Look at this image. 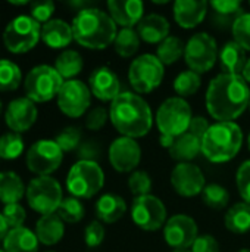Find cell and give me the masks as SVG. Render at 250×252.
Segmentation results:
<instances>
[{
	"mask_svg": "<svg viewBox=\"0 0 250 252\" xmlns=\"http://www.w3.org/2000/svg\"><path fill=\"white\" fill-rule=\"evenodd\" d=\"M53 12H55V3L52 0H40L31 3V18H34L38 24L49 22Z\"/></svg>",
	"mask_w": 250,
	"mask_h": 252,
	"instance_id": "44",
	"label": "cell"
},
{
	"mask_svg": "<svg viewBox=\"0 0 250 252\" xmlns=\"http://www.w3.org/2000/svg\"><path fill=\"white\" fill-rule=\"evenodd\" d=\"M1 109H3V103H1V99H0V114H1Z\"/></svg>",
	"mask_w": 250,
	"mask_h": 252,
	"instance_id": "56",
	"label": "cell"
},
{
	"mask_svg": "<svg viewBox=\"0 0 250 252\" xmlns=\"http://www.w3.org/2000/svg\"><path fill=\"white\" fill-rule=\"evenodd\" d=\"M131 219L139 229L155 232L167 224V208L158 196H137L131 205Z\"/></svg>",
	"mask_w": 250,
	"mask_h": 252,
	"instance_id": "13",
	"label": "cell"
},
{
	"mask_svg": "<svg viewBox=\"0 0 250 252\" xmlns=\"http://www.w3.org/2000/svg\"><path fill=\"white\" fill-rule=\"evenodd\" d=\"M236 185L240 196L245 199L246 204H250V159L245 161L239 167L236 174Z\"/></svg>",
	"mask_w": 250,
	"mask_h": 252,
	"instance_id": "42",
	"label": "cell"
},
{
	"mask_svg": "<svg viewBox=\"0 0 250 252\" xmlns=\"http://www.w3.org/2000/svg\"><path fill=\"white\" fill-rule=\"evenodd\" d=\"M106 120H108V111L103 106H97L88 112L85 118V127L91 131H97L103 128V126L106 124Z\"/></svg>",
	"mask_w": 250,
	"mask_h": 252,
	"instance_id": "47",
	"label": "cell"
},
{
	"mask_svg": "<svg viewBox=\"0 0 250 252\" xmlns=\"http://www.w3.org/2000/svg\"><path fill=\"white\" fill-rule=\"evenodd\" d=\"M242 143L243 131L234 121L217 123L202 139V154L211 162H228L239 154Z\"/></svg>",
	"mask_w": 250,
	"mask_h": 252,
	"instance_id": "4",
	"label": "cell"
},
{
	"mask_svg": "<svg viewBox=\"0 0 250 252\" xmlns=\"http://www.w3.org/2000/svg\"><path fill=\"white\" fill-rule=\"evenodd\" d=\"M140 35L133 28H122L113 41L115 52L122 58H131L140 47Z\"/></svg>",
	"mask_w": 250,
	"mask_h": 252,
	"instance_id": "32",
	"label": "cell"
},
{
	"mask_svg": "<svg viewBox=\"0 0 250 252\" xmlns=\"http://www.w3.org/2000/svg\"><path fill=\"white\" fill-rule=\"evenodd\" d=\"M196 221L184 214L171 217L164 226V239L174 250H187L197 239Z\"/></svg>",
	"mask_w": 250,
	"mask_h": 252,
	"instance_id": "15",
	"label": "cell"
},
{
	"mask_svg": "<svg viewBox=\"0 0 250 252\" xmlns=\"http://www.w3.org/2000/svg\"><path fill=\"white\" fill-rule=\"evenodd\" d=\"M239 252H250V250H242V251H239Z\"/></svg>",
	"mask_w": 250,
	"mask_h": 252,
	"instance_id": "58",
	"label": "cell"
},
{
	"mask_svg": "<svg viewBox=\"0 0 250 252\" xmlns=\"http://www.w3.org/2000/svg\"><path fill=\"white\" fill-rule=\"evenodd\" d=\"M85 208L78 198L69 196L65 198L57 210V216L63 220V223H78L84 219Z\"/></svg>",
	"mask_w": 250,
	"mask_h": 252,
	"instance_id": "37",
	"label": "cell"
},
{
	"mask_svg": "<svg viewBox=\"0 0 250 252\" xmlns=\"http://www.w3.org/2000/svg\"><path fill=\"white\" fill-rule=\"evenodd\" d=\"M84 241L88 248H97L105 241V227L100 221H91L84 230Z\"/></svg>",
	"mask_w": 250,
	"mask_h": 252,
	"instance_id": "45",
	"label": "cell"
},
{
	"mask_svg": "<svg viewBox=\"0 0 250 252\" xmlns=\"http://www.w3.org/2000/svg\"><path fill=\"white\" fill-rule=\"evenodd\" d=\"M137 32L140 35V38L146 43L155 44V43H162L165 38H168L169 35V22L167 18H164L162 15H147L144 16L139 25H137Z\"/></svg>",
	"mask_w": 250,
	"mask_h": 252,
	"instance_id": "23",
	"label": "cell"
},
{
	"mask_svg": "<svg viewBox=\"0 0 250 252\" xmlns=\"http://www.w3.org/2000/svg\"><path fill=\"white\" fill-rule=\"evenodd\" d=\"M242 75H243V78L248 81V84L250 83V58L248 59V62H246V66H245V69H243V72H242Z\"/></svg>",
	"mask_w": 250,
	"mask_h": 252,
	"instance_id": "53",
	"label": "cell"
},
{
	"mask_svg": "<svg viewBox=\"0 0 250 252\" xmlns=\"http://www.w3.org/2000/svg\"><path fill=\"white\" fill-rule=\"evenodd\" d=\"M84 62L81 55L77 50H63L55 62V68L56 71L60 74V77L66 81L68 80H74L75 75H78L83 71Z\"/></svg>",
	"mask_w": 250,
	"mask_h": 252,
	"instance_id": "31",
	"label": "cell"
},
{
	"mask_svg": "<svg viewBox=\"0 0 250 252\" xmlns=\"http://www.w3.org/2000/svg\"><path fill=\"white\" fill-rule=\"evenodd\" d=\"M211 6L217 10L220 15H242V3L239 0H217L212 1Z\"/></svg>",
	"mask_w": 250,
	"mask_h": 252,
	"instance_id": "48",
	"label": "cell"
},
{
	"mask_svg": "<svg viewBox=\"0 0 250 252\" xmlns=\"http://www.w3.org/2000/svg\"><path fill=\"white\" fill-rule=\"evenodd\" d=\"M248 146H249V151H250V134H249V139H248Z\"/></svg>",
	"mask_w": 250,
	"mask_h": 252,
	"instance_id": "57",
	"label": "cell"
},
{
	"mask_svg": "<svg viewBox=\"0 0 250 252\" xmlns=\"http://www.w3.org/2000/svg\"><path fill=\"white\" fill-rule=\"evenodd\" d=\"M250 102V87L243 75L220 74L206 90V108L218 123H233Z\"/></svg>",
	"mask_w": 250,
	"mask_h": 252,
	"instance_id": "1",
	"label": "cell"
},
{
	"mask_svg": "<svg viewBox=\"0 0 250 252\" xmlns=\"http://www.w3.org/2000/svg\"><path fill=\"white\" fill-rule=\"evenodd\" d=\"M0 252H4V251H1V250H0Z\"/></svg>",
	"mask_w": 250,
	"mask_h": 252,
	"instance_id": "61",
	"label": "cell"
},
{
	"mask_svg": "<svg viewBox=\"0 0 250 252\" xmlns=\"http://www.w3.org/2000/svg\"><path fill=\"white\" fill-rule=\"evenodd\" d=\"M184 50H186V46L183 44V41L178 37L169 35L159 44L156 56L164 65H172L181 56H184Z\"/></svg>",
	"mask_w": 250,
	"mask_h": 252,
	"instance_id": "33",
	"label": "cell"
},
{
	"mask_svg": "<svg viewBox=\"0 0 250 252\" xmlns=\"http://www.w3.org/2000/svg\"><path fill=\"white\" fill-rule=\"evenodd\" d=\"M63 83V78L55 66L37 65L27 74L24 87L28 99H31L34 103H41L57 96Z\"/></svg>",
	"mask_w": 250,
	"mask_h": 252,
	"instance_id": "8",
	"label": "cell"
},
{
	"mask_svg": "<svg viewBox=\"0 0 250 252\" xmlns=\"http://www.w3.org/2000/svg\"><path fill=\"white\" fill-rule=\"evenodd\" d=\"M10 3H12V4H16V6H24V4H28L29 1H27V0H22V1H13V0H12Z\"/></svg>",
	"mask_w": 250,
	"mask_h": 252,
	"instance_id": "54",
	"label": "cell"
},
{
	"mask_svg": "<svg viewBox=\"0 0 250 252\" xmlns=\"http://www.w3.org/2000/svg\"><path fill=\"white\" fill-rule=\"evenodd\" d=\"M233 37L245 50H250V13H242L233 24Z\"/></svg>",
	"mask_w": 250,
	"mask_h": 252,
	"instance_id": "39",
	"label": "cell"
},
{
	"mask_svg": "<svg viewBox=\"0 0 250 252\" xmlns=\"http://www.w3.org/2000/svg\"><path fill=\"white\" fill-rule=\"evenodd\" d=\"M46 252H53V251H46Z\"/></svg>",
	"mask_w": 250,
	"mask_h": 252,
	"instance_id": "60",
	"label": "cell"
},
{
	"mask_svg": "<svg viewBox=\"0 0 250 252\" xmlns=\"http://www.w3.org/2000/svg\"><path fill=\"white\" fill-rule=\"evenodd\" d=\"M202 196H203V202L214 210H222L230 202L228 190L224 186L217 185V183L206 185V188L202 192Z\"/></svg>",
	"mask_w": 250,
	"mask_h": 252,
	"instance_id": "36",
	"label": "cell"
},
{
	"mask_svg": "<svg viewBox=\"0 0 250 252\" xmlns=\"http://www.w3.org/2000/svg\"><path fill=\"white\" fill-rule=\"evenodd\" d=\"M246 50L236 41H228L222 46L220 52V63L222 74L240 75L246 66Z\"/></svg>",
	"mask_w": 250,
	"mask_h": 252,
	"instance_id": "26",
	"label": "cell"
},
{
	"mask_svg": "<svg viewBox=\"0 0 250 252\" xmlns=\"http://www.w3.org/2000/svg\"><path fill=\"white\" fill-rule=\"evenodd\" d=\"M21 68L9 61L0 59V92H12L16 90L21 84Z\"/></svg>",
	"mask_w": 250,
	"mask_h": 252,
	"instance_id": "34",
	"label": "cell"
},
{
	"mask_svg": "<svg viewBox=\"0 0 250 252\" xmlns=\"http://www.w3.org/2000/svg\"><path fill=\"white\" fill-rule=\"evenodd\" d=\"M192 252H220V244L211 235H199L192 245Z\"/></svg>",
	"mask_w": 250,
	"mask_h": 252,
	"instance_id": "49",
	"label": "cell"
},
{
	"mask_svg": "<svg viewBox=\"0 0 250 252\" xmlns=\"http://www.w3.org/2000/svg\"><path fill=\"white\" fill-rule=\"evenodd\" d=\"M193 120L192 108L183 97H169L159 106L156 112V126L164 136L180 137L189 131L190 123Z\"/></svg>",
	"mask_w": 250,
	"mask_h": 252,
	"instance_id": "6",
	"label": "cell"
},
{
	"mask_svg": "<svg viewBox=\"0 0 250 252\" xmlns=\"http://www.w3.org/2000/svg\"><path fill=\"white\" fill-rule=\"evenodd\" d=\"M225 227L236 235H245L250 230V204L239 202L233 205L224 219Z\"/></svg>",
	"mask_w": 250,
	"mask_h": 252,
	"instance_id": "30",
	"label": "cell"
},
{
	"mask_svg": "<svg viewBox=\"0 0 250 252\" xmlns=\"http://www.w3.org/2000/svg\"><path fill=\"white\" fill-rule=\"evenodd\" d=\"M108 9L115 24L122 28H133L144 18V4L140 0H109Z\"/></svg>",
	"mask_w": 250,
	"mask_h": 252,
	"instance_id": "20",
	"label": "cell"
},
{
	"mask_svg": "<svg viewBox=\"0 0 250 252\" xmlns=\"http://www.w3.org/2000/svg\"><path fill=\"white\" fill-rule=\"evenodd\" d=\"M209 127L211 126L206 121V118H203V117H193V120L190 123V127H189V131L203 139V136L209 130Z\"/></svg>",
	"mask_w": 250,
	"mask_h": 252,
	"instance_id": "50",
	"label": "cell"
},
{
	"mask_svg": "<svg viewBox=\"0 0 250 252\" xmlns=\"http://www.w3.org/2000/svg\"><path fill=\"white\" fill-rule=\"evenodd\" d=\"M164 63L158 56L144 53L134 59L128 69V81L137 93H150L164 80Z\"/></svg>",
	"mask_w": 250,
	"mask_h": 252,
	"instance_id": "10",
	"label": "cell"
},
{
	"mask_svg": "<svg viewBox=\"0 0 250 252\" xmlns=\"http://www.w3.org/2000/svg\"><path fill=\"white\" fill-rule=\"evenodd\" d=\"M100 145L94 140H87V142H81V145L78 146L77 155L80 158V161H93L97 162L99 157H100Z\"/></svg>",
	"mask_w": 250,
	"mask_h": 252,
	"instance_id": "46",
	"label": "cell"
},
{
	"mask_svg": "<svg viewBox=\"0 0 250 252\" xmlns=\"http://www.w3.org/2000/svg\"><path fill=\"white\" fill-rule=\"evenodd\" d=\"M105 185L103 170L97 162L93 161H78L75 162L66 177V189L74 198L90 199Z\"/></svg>",
	"mask_w": 250,
	"mask_h": 252,
	"instance_id": "5",
	"label": "cell"
},
{
	"mask_svg": "<svg viewBox=\"0 0 250 252\" xmlns=\"http://www.w3.org/2000/svg\"><path fill=\"white\" fill-rule=\"evenodd\" d=\"M109 118L113 127L124 137H143L153 126V115L149 103L131 92L121 93L109 108Z\"/></svg>",
	"mask_w": 250,
	"mask_h": 252,
	"instance_id": "2",
	"label": "cell"
},
{
	"mask_svg": "<svg viewBox=\"0 0 250 252\" xmlns=\"http://www.w3.org/2000/svg\"><path fill=\"white\" fill-rule=\"evenodd\" d=\"M94 211L100 223L112 224L124 217L127 211V204L124 198H121L119 195L106 193L99 198V201L96 202Z\"/></svg>",
	"mask_w": 250,
	"mask_h": 252,
	"instance_id": "24",
	"label": "cell"
},
{
	"mask_svg": "<svg viewBox=\"0 0 250 252\" xmlns=\"http://www.w3.org/2000/svg\"><path fill=\"white\" fill-rule=\"evenodd\" d=\"M63 159V152L55 140L41 139L31 145L27 152V167L31 173L40 176H50L56 171Z\"/></svg>",
	"mask_w": 250,
	"mask_h": 252,
	"instance_id": "12",
	"label": "cell"
},
{
	"mask_svg": "<svg viewBox=\"0 0 250 252\" xmlns=\"http://www.w3.org/2000/svg\"><path fill=\"white\" fill-rule=\"evenodd\" d=\"M74 40L87 49L103 50L116 38V24L106 12L96 7L78 10L72 21Z\"/></svg>",
	"mask_w": 250,
	"mask_h": 252,
	"instance_id": "3",
	"label": "cell"
},
{
	"mask_svg": "<svg viewBox=\"0 0 250 252\" xmlns=\"http://www.w3.org/2000/svg\"><path fill=\"white\" fill-rule=\"evenodd\" d=\"M171 185L174 190L184 198L197 196L206 188L202 170L190 162H180L175 165L171 173Z\"/></svg>",
	"mask_w": 250,
	"mask_h": 252,
	"instance_id": "16",
	"label": "cell"
},
{
	"mask_svg": "<svg viewBox=\"0 0 250 252\" xmlns=\"http://www.w3.org/2000/svg\"><path fill=\"white\" fill-rule=\"evenodd\" d=\"M172 252H192V251H189V250H174Z\"/></svg>",
	"mask_w": 250,
	"mask_h": 252,
	"instance_id": "55",
	"label": "cell"
},
{
	"mask_svg": "<svg viewBox=\"0 0 250 252\" xmlns=\"http://www.w3.org/2000/svg\"><path fill=\"white\" fill-rule=\"evenodd\" d=\"M63 233H65V224L63 220L57 216V213L41 216L35 224V235L38 238V242L47 247L56 245L63 238Z\"/></svg>",
	"mask_w": 250,
	"mask_h": 252,
	"instance_id": "25",
	"label": "cell"
},
{
	"mask_svg": "<svg viewBox=\"0 0 250 252\" xmlns=\"http://www.w3.org/2000/svg\"><path fill=\"white\" fill-rule=\"evenodd\" d=\"M90 92L93 96H96L102 102H113L121 94V84L118 75L108 66L96 68L90 78Z\"/></svg>",
	"mask_w": 250,
	"mask_h": 252,
	"instance_id": "19",
	"label": "cell"
},
{
	"mask_svg": "<svg viewBox=\"0 0 250 252\" xmlns=\"http://www.w3.org/2000/svg\"><path fill=\"white\" fill-rule=\"evenodd\" d=\"M24 152V140L19 133H4L0 136V158L15 159Z\"/></svg>",
	"mask_w": 250,
	"mask_h": 252,
	"instance_id": "38",
	"label": "cell"
},
{
	"mask_svg": "<svg viewBox=\"0 0 250 252\" xmlns=\"http://www.w3.org/2000/svg\"><path fill=\"white\" fill-rule=\"evenodd\" d=\"M249 109H250V102H249Z\"/></svg>",
	"mask_w": 250,
	"mask_h": 252,
	"instance_id": "59",
	"label": "cell"
},
{
	"mask_svg": "<svg viewBox=\"0 0 250 252\" xmlns=\"http://www.w3.org/2000/svg\"><path fill=\"white\" fill-rule=\"evenodd\" d=\"M171 158L180 162H190L202 152V137L186 131L175 139L172 146L168 149Z\"/></svg>",
	"mask_w": 250,
	"mask_h": 252,
	"instance_id": "27",
	"label": "cell"
},
{
	"mask_svg": "<svg viewBox=\"0 0 250 252\" xmlns=\"http://www.w3.org/2000/svg\"><path fill=\"white\" fill-rule=\"evenodd\" d=\"M41 40L52 49H63L74 40L72 25L63 19H50L41 27Z\"/></svg>",
	"mask_w": 250,
	"mask_h": 252,
	"instance_id": "22",
	"label": "cell"
},
{
	"mask_svg": "<svg viewBox=\"0 0 250 252\" xmlns=\"http://www.w3.org/2000/svg\"><path fill=\"white\" fill-rule=\"evenodd\" d=\"M208 3L205 0H177L174 3V19L183 28H194L205 19Z\"/></svg>",
	"mask_w": 250,
	"mask_h": 252,
	"instance_id": "21",
	"label": "cell"
},
{
	"mask_svg": "<svg viewBox=\"0 0 250 252\" xmlns=\"http://www.w3.org/2000/svg\"><path fill=\"white\" fill-rule=\"evenodd\" d=\"M56 97L59 109L71 118H78L84 115L91 103L90 87L80 80L65 81Z\"/></svg>",
	"mask_w": 250,
	"mask_h": 252,
	"instance_id": "14",
	"label": "cell"
},
{
	"mask_svg": "<svg viewBox=\"0 0 250 252\" xmlns=\"http://www.w3.org/2000/svg\"><path fill=\"white\" fill-rule=\"evenodd\" d=\"M28 205L41 216L57 213L63 198L57 180L50 176H40L29 182L25 192Z\"/></svg>",
	"mask_w": 250,
	"mask_h": 252,
	"instance_id": "7",
	"label": "cell"
},
{
	"mask_svg": "<svg viewBox=\"0 0 250 252\" xmlns=\"http://www.w3.org/2000/svg\"><path fill=\"white\" fill-rule=\"evenodd\" d=\"M128 189L133 195H136V198L150 195V190H152L150 176L146 171H134L128 177Z\"/></svg>",
	"mask_w": 250,
	"mask_h": 252,
	"instance_id": "41",
	"label": "cell"
},
{
	"mask_svg": "<svg viewBox=\"0 0 250 252\" xmlns=\"http://www.w3.org/2000/svg\"><path fill=\"white\" fill-rule=\"evenodd\" d=\"M4 252H37L38 238L34 232L27 227L10 229L6 239L3 241Z\"/></svg>",
	"mask_w": 250,
	"mask_h": 252,
	"instance_id": "28",
	"label": "cell"
},
{
	"mask_svg": "<svg viewBox=\"0 0 250 252\" xmlns=\"http://www.w3.org/2000/svg\"><path fill=\"white\" fill-rule=\"evenodd\" d=\"M55 142L59 145L62 152H71L78 149L81 145V131L78 127H66L56 136Z\"/></svg>",
	"mask_w": 250,
	"mask_h": 252,
	"instance_id": "40",
	"label": "cell"
},
{
	"mask_svg": "<svg viewBox=\"0 0 250 252\" xmlns=\"http://www.w3.org/2000/svg\"><path fill=\"white\" fill-rule=\"evenodd\" d=\"M27 189L24 186L22 179L13 171H1L0 173V201L4 205L18 204L22 199Z\"/></svg>",
	"mask_w": 250,
	"mask_h": 252,
	"instance_id": "29",
	"label": "cell"
},
{
	"mask_svg": "<svg viewBox=\"0 0 250 252\" xmlns=\"http://www.w3.org/2000/svg\"><path fill=\"white\" fill-rule=\"evenodd\" d=\"M175 142V139L174 137H169V136H164V134H161V145L164 146V148H171L172 146V143Z\"/></svg>",
	"mask_w": 250,
	"mask_h": 252,
	"instance_id": "52",
	"label": "cell"
},
{
	"mask_svg": "<svg viewBox=\"0 0 250 252\" xmlns=\"http://www.w3.org/2000/svg\"><path fill=\"white\" fill-rule=\"evenodd\" d=\"M9 232H10V227H9V224H7V221H6L3 213H0V241H1V242L6 239V236H7Z\"/></svg>",
	"mask_w": 250,
	"mask_h": 252,
	"instance_id": "51",
	"label": "cell"
},
{
	"mask_svg": "<svg viewBox=\"0 0 250 252\" xmlns=\"http://www.w3.org/2000/svg\"><path fill=\"white\" fill-rule=\"evenodd\" d=\"M41 38V25L28 15L13 18L3 32V43L12 53H25Z\"/></svg>",
	"mask_w": 250,
	"mask_h": 252,
	"instance_id": "9",
	"label": "cell"
},
{
	"mask_svg": "<svg viewBox=\"0 0 250 252\" xmlns=\"http://www.w3.org/2000/svg\"><path fill=\"white\" fill-rule=\"evenodd\" d=\"M184 59L189 68L197 74L208 72L218 59L217 41L208 32L194 34L186 44Z\"/></svg>",
	"mask_w": 250,
	"mask_h": 252,
	"instance_id": "11",
	"label": "cell"
},
{
	"mask_svg": "<svg viewBox=\"0 0 250 252\" xmlns=\"http://www.w3.org/2000/svg\"><path fill=\"white\" fill-rule=\"evenodd\" d=\"M141 159V149L136 139L118 137L109 146L111 165L119 173H130L134 170Z\"/></svg>",
	"mask_w": 250,
	"mask_h": 252,
	"instance_id": "17",
	"label": "cell"
},
{
	"mask_svg": "<svg viewBox=\"0 0 250 252\" xmlns=\"http://www.w3.org/2000/svg\"><path fill=\"white\" fill-rule=\"evenodd\" d=\"M37 106L28 97L13 99L4 112V121L13 133H24L32 127L37 120Z\"/></svg>",
	"mask_w": 250,
	"mask_h": 252,
	"instance_id": "18",
	"label": "cell"
},
{
	"mask_svg": "<svg viewBox=\"0 0 250 252\" xmlns=\"http://www.w3.org/2000/svg\"><path fill=\"white\" fill-rule=\"evenodd\" d=\"M3 216L9 224L10 229H18V227H22L25 219H27V213L24 210V207L21 204H9V205H4L3 208Z\"/></svg>",
	"mask_w": 250,
	"mask_h": 252,
	"instance_id": "43",
	"label": "cell"
},
{
	"mask_svg": "<svg viewBox=\"0 0 250 252\" xmlns=\"http://www.w3.org/2000/svg\"><path fill=\"white\" fill-rule=\"evenodd\" d=\"M200 75L192 69L183 71L177 75L174 80V90L178 94V97H187L194 94L200 87Z\"/></svg>",
	"mask_w": 250,
	"mask_h": 252,
	"instance_id": "35",
	"label": "cell"
}]
</instances>
